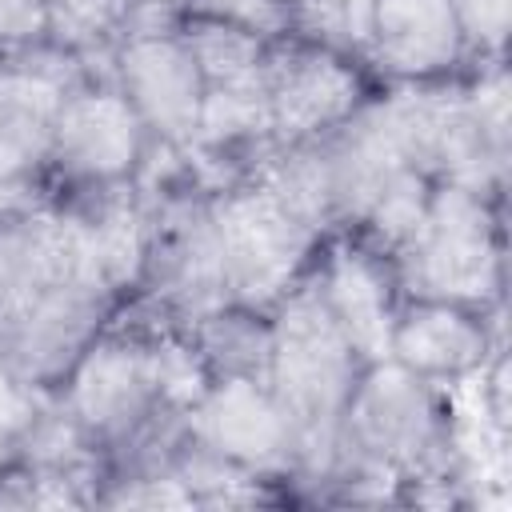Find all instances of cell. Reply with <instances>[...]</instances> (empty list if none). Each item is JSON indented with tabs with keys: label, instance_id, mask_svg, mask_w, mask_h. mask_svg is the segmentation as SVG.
<instances>
[{
	"label": "cell",
	"instance_id": "1",
	"mask_svg": "<svg viewBox=\"0 0 512 512\" xmlns=\"http://www.w3.org/2000/svg\"><path fill=\"white\" fill-rule=\"evenodd\" d=\"M52 400L72 444L104 464L156 448L184 408L164 336L124 320H112L92 340Z\"/></svg>",
	"mask_w": 512,
	"mask_h": 512
},
{
	"label": "cell",
	"instance_id": "2",
	"mask_svg": "<svg viewBox=\"0 0 512 512\" xmlns=\"http://www.w3.org/2000/svg\"><path fill=\"white\" fill-rule=\"evenodd\" d=\"M452 452L448 388L368 356L336 416L332 460L356 480H440Z\"/></svg>",
	"mask_w": 512,
	"mask_h": 512
},
{
	"label": "cell",
	"instance_id": "3",
	"mask_svg": "<svg viewBox=\"0 0 512 512\" xmlns=\"http://www.w3.org/2000/svg\"><path fill=\"white\" fill-rule=\"evenodd\" d=\"M372 352L356 340V332L328 304L312 272H304L276 304H272V340L264 360V380L288 408L308 468L324 452L332 460L336 416L344 396Z\"/></svg>",
	"mask_w": 512,
	"mask_h": 512
},
{
	"label": "cell",
	"instance_id": "4",
	"mask_svg": "<svg viewBox=\"0 0 512 512\" xmlns=\"http://www.w3.org/2000/svg\"><path fill=\"white\" fill-rule=\"evenodd\" d=\"M404 288L464 296L488 308L504 300V196L468 180H432L412 232L396 248Z\"/></svg>",
	"mask_w": 512,
	"mask_h": 512
},
{
	"label": "cell",
	"instance_id": "5",
	"mask_svg": "<svg viewBox=\"0 0 512 512\" xmlns=\"http://www.w3.org/2000/svg\"><path fill=\"white\" fill-rule=\"evenodd\" d=\"M180 440L232 480H296L308 468L304 440L264 376L200 380L180 408Z\"/></svg>",
	"mask_w": 512,
	"mask_h": 512
},
{
	"label": "cell",
	"instance_id": "6",
	"mask_svg": "<svg viewBox=\"0 0 512 512\" xmlns=\"http://www.w3.org/2000/svg\"><path fill=\"white\" fill-rule=\"evenodd\" d=\"M376 72L344 44L284 28L268 40L260 72V124L272 144H304L328 136L376 104Z\"/></svg>",
	"mask_w": 512,
	"mask_h": 512
},
{
	"label": "cell",
	"instance_id": "7",
	"mask_svg": "<svg viewBox=\"0 0 512 512\" xmlns=\"http://www.w3.org/2000/svg\"><path fill=\"white\" fill-rule=\"evenodd\" d=\"M156 144L112 80H72L40 180L96 208L136 192Z\"/></svg>",
	"mask_w": 512,
	"mask_h": 512
},
{
	"label": "cell",
	"instance_id": "8",
	"mask_svg": "<svg viewBox=\"0 0 512 512\" xmlns=\"http://www.w3.org/2000/svg\"><path fill=\"white\" fill-rule=\"evenodd\" d=\"M124 288L84 264L0 308V364L36 396H56L76 360L116 320Z\"/></svg>",
	"mask_w": 512,
	"mask_h": 512
},
{
	"label": "cell",
	"instance_id": "9",
	"mask_svg": "<svg viewBox=\"0 0 512 512\" xmlns=\"http://www.w3.org/2000/svg\"><path fill=\"white\" fill-rule=\"evenodd\" d=\"M116 92L148 128L156 148H192L208 124V76L176 20L132 24L112 40Z\"/></svg>",
	"mask_w": 512,
	"mask_h": 512
},
{
	"label": "cell",
	"instance_id": "10",
	"mask_svg": "<svg viewBox=\"0 0 512 512\" xmlns=\"http://www.w3.org/2000/svg\"><path fill=\"white\" fill-rule=\"evenodd\" d=\"M496 312L500 308L464 296L400 288L384 316L376 356H388L420 380L456 388L472 376H484V368L500 356Z\"/></svg>",
	"mask_w": 512,
	"mask_h": 512
},
{
	"label": "cell",
	"instance_id": "11",
	"mask_svg": "<svg viewBox=\"0 0 512 512\" xmlns=\"http://www.w3.org/2000/svg\"><path fill=\"white\" fill-rule=\"evenodd\" d=\"M360 36L368 68L400 88H448L484 72L448 0H364Z\"/></svg>",
	"mask_w": 512,
	"mask_h": 512
},
{
	"label": "cell",
	"instance_id": "12",
	"mask_svg": "<svg viewBox=\"0 0 512 512\" xmlns=\"http://www.w3.org/2000/svg\"><path fill=\"white\" fill-rule=\"evenodd\" d=\"M40 56H0V184L40 180L60 104L76 80Z\"/></svg>",
	"mask_w": 512,
	"mask_h": 512
},
{
	"label": "cell",
	"instance_id": "13",
	"mask_svg": "<svg viewBox=\"0 0 512 512\" xmlns=\"http://www.w3.org/2000/svg\"><path fill=\"white\" fill-rule=\"evenodd\" d=\"M56 8V32L60 48H84V44H108L136 24L140 0H52Z\"/></svg>",
	"mask_w": 512,
	"mask_h": 512
},
{
	"label": "cell",
	"instance_id": "14",
	"mask_svg": "<svg viewBox=\"0 0 512 512\" xmlns=\"http://www.w3.org/2000/svg\"><path fill=\"white\" fill-rule=\"evenodd\" d=\"M476 68H500L512 28V0H448Z\"/></svg>",
	"mask_w": 512,
	"mask_h": 512
},
{
	"label": "cell",
	"instance_id": "15",
	"mask_svg": "<svg viewBox=\"0 0 512 512\" xmlns=\"http://www.w3.org/2000/svg\"><path fill=\"white\" fill-rule=\"evenodd\" d=\"M56 8L52 0H0V56L56 52Z\"/></svg>",
	"mask_w": 512,
	"mask_h": 512
},
{
	"label": "cell",
	"instance_id": "16",
	"mask_svg": "<svg viewBox=\"0 0 512 512\" xmlns=\"http://www.w3.org/2000/svg\"><path fill=\"white\" fill-rule=\"evenodd\" d=\"M40 400H44V396H36L32 388H24V384L0 364V464L24 456V452L32 448Z\"/></svg>",
	"mask_w": 512,
	"mask_h": 512
},
{
	"label": "cell",
	"instance_id": "17",
	"mask_svg": "<svg viewBox=\"0 0 512 512\" xmlns=\"http://www.w3.org/2000/svg\"><path fill=\"white\" fill-rule=\"evenodd\" d=\"M280 4H284V8H288V12H292V16H296V8H304V4H308V0H280Z\"/></svg>",
	"mask_w": 512,
	"mask_h": 512
}]
</instances>
